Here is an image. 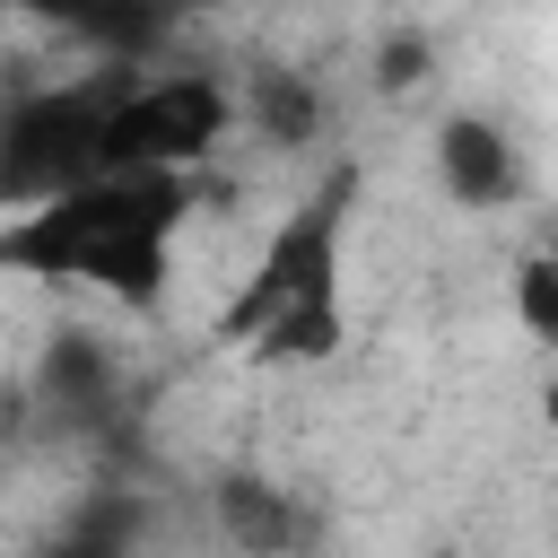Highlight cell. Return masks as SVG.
<instances>
[{"label":"cell","mask_w":558,"mask_h":558,"mask_svg":"<svg viewBox=\"0 0 558 558\" xmlns=\"http://www.w3.org/2000/svg\"><path fill=\"white\" fill-rule=\"evenodd\" d=\"M192 209V174H96L0 227V262L52 288H105L122 305L166 296V262Z\"/></svg>","instance_id":"1"},{"label":"cell","mask_w":558,"mask_h":558,"mask_svg":"<svg viewBox=\"0 0 558 558\" xmlns=\"http://www.w3.org/2000/svg\"><path fill=\"white\" fill-rule=\"evenodd\" d=\"M35 418L61 436H113L122 418V366L96 331H52L35 357Z\"/></svg>","instance_id":"5"},{"label":"cell","mask_w":558,"mask_h":558,"mask_svg":"<svg viewBox=\"0 0 558 558\" xmlns=\"http://www.w3.org/2000/svg\"><path fill=\"white\" fill-rule=\"evenodd\" d=\"M235 131V87L209 70H157L122 78L105 122V174H192Z\"/></svg>","instance_id":"4"},{"label":"cell","mask_w":558,"mask_h":558,"mask_svg":"<svg viewBox=\"0 0 558 558\" xmlns=\"http://www.w3.org/2000/svg\"><path fill=\"white\" fill-rule=\"evenodd\" d=\"M209 514H218L227 549H244V558H305V541H314V514L270 471H218L209 480Z\"/></svg>","instance_id":"6"},{"label":"cell","mask_w":558,"mask_h":558,"mask_svg":"<svg viewBox=\"0 0 558 558\" xmlns=\"http://www.w3.org/2000/svg\"><path fill=\"white\" fill-rule=\"evenodd\" d=\"M549 418H558V384H549Z\"/></svg>","instance_id":"14"},{"label":"cell","mask_w":558,"mask_h":558,"mask_svg":"<svg viewBox=\"0 0 558 558\" xmlns=\"http://www.w3.org/2000/svg\"><path fill=\"white\" fill-rule=\"evenodd\" d=\"M514 296H523L532 340H549V349H558V262H523V270H514Z\"/></svg>","instance_id":"11"},{"label":"cell","mask_w":558,"mask_h":558,"mask_svg":"<svg viewBox=\"0 0 558 558\" xmlns=\"http://www.w3.org/2000/svg\"><path fill=\"white\" fill-rule=\"evenodd\" d=\"M0 9H17V17H52V26L87 35V44L113 52V61H131V52H148V44L166 35V0H0Z\"/></svg>","instance_id":"9"},{"label":"cell","mask_w":558,"mask_h":558,"mask_svg":"<svg viewBox=\"0 0 558 558\" xmlns=\"http://www.w3.org/2000/svg\"><path fill=\"white\" fill-rule=\"evenodd\" d=\"M436 183L462 201V209H506L523 192V157L506 140V122L488 113H445L436 122Z\"/></svg>","instance_id":"7"},{"label":"cell","mask_w":558,"mask_h":558,"mask_svg":"<svg viewBox=\"0 0 558 558\" xmlns=\"http://www.w3.org/2000/svg\"><path fill=\"white\" fill-rule=\"evenodd\" d=\"M349 209H357V166H323L314 192L270 227L253 279L227 305V349L262 357V366H323L349 331L340 314V253H349Z\"/></svg>","instance_id":"2"},{"label":"cell","mask_w":558,"mask_h":558,"mask_svg":"<svg viewBox=\"0 0 558 558\" xmlns=\"http://www.w3.org/2000/svg\"><path fill=\"white\" fill-rule=\"evenodd\" d=\"M131 70H96V78H52L26 87L0 113V209H35L52 192H78L105 174V122Z\"/></svg>","instance_id":"3"},{"label":"cell","mask_w":558,"mask_h":558,"mask_svg":"<svg viewBox=\"0 0 558 558\" xmlns=\"http://www.w3.org/2000/svg\"><path fill=\"white\" fill-rule=\"evenodd\" d=\"M148 549V506H140V488H96V497H78L44 541H35V558H140Z\"/></svg>","instance_id":"8"},{"label":"cell","mask_w":558,"mask_h":558,"mask_svg":"<svg viewBox=\"0 0 558 558\" xmlns=\"http://www.w3.org/2000/svg\"><path fill=\"white\" fill-rule=\"evenodd\" d=\"M235 122H253L262 140H279V148H296V140H314V122H323V87L305 78V70H253V87L235 96Z\"/></svg>","instance_id":"10"},{"label":"cell","mask_w":558,"mask_h":558,"mask_svg":"<svg viewBox=\"0 0 558 558\" xmlns=\"http://www.w3.org/2000/svg\"><path fill=\"white\" fill-rule=\"evenodd\" d=\"M183 9H218V0H166V17H183Z\"/></svg>","instance_id":"13"},{"label":"cell","mask_w":558,"mask_h":558,"mask_svg":"<svg viewBox=\"0 0 558 558\" xmlns=\"http://www.w3.org/2000/svg\"><path fill=\"white\" fill-rule=\"evenodd\" d=\"M427 61H436V44H427V35H392V44H384V70H375V87H384V96H401L410 78H427Z\"/></svg>","instance_id":"12"}]
</instances>
